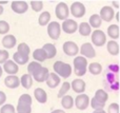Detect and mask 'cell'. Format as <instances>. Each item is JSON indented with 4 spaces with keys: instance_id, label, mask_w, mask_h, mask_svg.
<instances>
[{
    "instance_id": "obj_8",
    "label": "cell",
    "mask_w": 120,
    "mask_h": 113,
    "mask_svg": "<svg viewBox=\"0 0 120 113\" xmlns=\"http://www.w3.org/2000/svg\"><path fill=\"white\" fill-rule=\"evenodd\" d=\"M61 30L66 34H73L78 30V23L73 19H66L62 22Z\"/></svg>"
},
{
    "instance_id": "obj_42",
    "label": "cell",
    "mask_w": 120,
    "mask_h": 113,
    "mask_svg": "<svg viewBox=\"0 0 120 113\" xmlns=\"http://www.w3.org/2000/svg\"><path fill=\"white\" fill-rule=\"evenodd\" d=\"M108 113H119V105L116 103L111 104L108 108Z\"/></svg>"
},
{
    "instance_id": "obj_34",
    "label": "cell",
    "mask_w": 120,
    "mask_h": 113,
    "mask_svg": "<svg viewBox=\"0 0 120 113\" xmlns=\"http://www.w3.org/2000/svg\"><path fill=\"white\" fill-rule=\"evenodd\" d=\"M18 104L20 105H25V106H31L32 105V97L29 94H22L19 97Z\"/></svg>"
},
{
    "instance_id": "obj_16",
    "label": "cell",
    "mask_w": 120,
    "mask_h": 113,
    "mask_svg": "<svg viewBox=\"0 0 120 113\" xmlns=\"http://www.w3.org/2000/svg\"><path fill=\"white\" fill-rule=\"evenodd\" d=\"M3 70L8 75H15V74L18 73L19 67L13 60H8L3 63Z\"/></svg>"
},
{
    "instance_id": "obj_43",
    "label": "cell",
    "mask_w": 120,
    "mask_h": 113,
    "mask_svg": "<svg viewBox=\"0 0 120 113\" xmlns=\"http://www.w3.org/2000/svg\"><path fill=\"white\" fill-rule=\"evenodd\" d=\"M6 101V95L3 91H0V106H2Z\"/></svg>"
},
{
    "instance_id": "obj_25",
    "label": "cell",
    "mask_w": 120,
    "mask_h": 113,
    "mask_svg": "<svg viewBox=\"0 0 120 113\" xmlns=\"http://www.w3.org/2000/svg\"><path fill=\"white\" fill-rule=\"evenodd\" d=\"M94 98H95L96 101H98L99 103L104 104V105H105L106 101L109 99V95H108V93H106L104 90H102V89H99V90L96 91Z\"/></svg>"
},
{
    "instance_id": "obj_5",
    "label": "cell",
    "mask_w": 120,
    "mask_h": 113,
    "mask_svg": "<svg viewBox=\"0 0 120 113\" xmlns=\"http://www.w3.org/2000/svg\"><path fill=\"white\" fill-rule=\"evenodd\" d=\"M91 39L93 44H95L96 47H102L106 42V35L104 34L103 31L98 29V30H95L92 33Z\"/></svg>"
},
{
    "instance_id": "obj_26",
    "label": "cell",
    "mask_w": 120,
    "mask_h": 113,
    "mask_svg": "<svg viewBox=\"0 0 120 113\" xmlns=\"http://www.w3.org/2000/svg\"><path fill=\"white\" fill-rule=\"evenodd\" d=\"M87 23L90 24L91 27H95L96 30H98V27H100V25H101L102 20L98 14H94L90 17V21Z\"/></svg>"
},
{
    "instance_id": "obj_30",
    "label": "cell",
    "mask_w": 120,
    "mask_h": 113,
    "mask_svg": "<svg viewBox=\"0 0 120 113\" xmlns=\"http://www.w3.org/2000/svg\"><path fill=\"white\" fill-rule=\"evenodd\" d=\"M61 105L64 109H72V107L74 106V98L71 95H64L62 97Z\"/></svg>"
},
{
    "instance_id": "obj_9",
    "label": "cell",
    "mask_w": 120,
    "mask_h": 113,
    "mask_svg": "<svg viewBox=\"0 0 120 113\" xmlns=\"http://www.w3.org/2000/svg\"><path fill=\"white\" fill-rule=\"evenodd\" d=\"M75 106L77 107V109L79 110H85L90 105V97L86 94H80L77 95V97L74 101Z\"/></svg>"
},
{
    "instance_id": "obj_24",
    "label": "cell",
    "mask_w": 120,
    "mask_h": 113,
    "mask_svg": "<svg viewBox=\"0 0 120 113\" xmlns=\"http://www.w3.org/2000/svg\"><path fill=\"white\" fill-rule=\"evenodd\" d=\"M78 31L81 36H89L92 34V27L87 22H81L78 25Z\"/></svg>"
},
{
    "instance_id": "obj_20",
    "label": "cell",
    "mask_w": 120,
    "mask_h": 113,
    "mask_svg": "<svg viewBox=\"0 0 120 113\" xmlns=\"http://www.w3.org/2000/svg\"><path fill=\"white\" fill-rule=\"evenodd\" d=\"M45 82H46V85H48L49 88L54 89L60 84V77L57 75V74H55L54 72H53V73L49 74V77Z\"/></svg>"
},
{
    "instance_id": "obj_11",
    "label": "cell",
    "mask_w": 120,
    "mask_h": 113,
    "mask_svg": "<svg viewBox=\"0 0 120 113\" xmlns=\"http://www.w3.org/2000/svg\"><path fill=\"white\" fill-rule=\"evenodd\" d=\"M63 52L68 56H76L79 53V48L74 41H65L63 43Z\"/></svg>"
},
{
    "instance_id": "obj_21",
    "label": "cell",
    "mask_w": 120,
    "mask_h": 113,
    "mask_svg": "<svg viewBox=\"0 0 120 113\" xmlns=\"http://www.w3.org/2000/svg\"><path fill=\"white\" fill-rule=\"evenodd\" d=\"M13 59H14V62L16 63L17 66H23L25 65V63H27V61H29V56H26V55H23L21 54V53L19 52H16L14 54V56H13Z\"/></svg>"
},
{
    "instance_id": "obj_22",
    "label": "cell",
    "mask_w": 120,
    "mask_h": 113,
    "mask_svg": "<svg viewBox=\"0 0 120 113\" xmlns=\"http://www.w3.org/2000/svg\"><path fill=\"white\" fill-rule=\"evenodd\" d=\"M106 49H108V52L110 53L111 55H118L119 53V44L116 40H111V41L108 42L106 44Z\"/></svg>"
},
{
    "instance_id": "obj_35",
    "label": "cell",
    "mask_w": 120,
    "mask_h": 113,
    "mask_svg": "<svg viewBox=\"0 0 120 113\" xmlns=\"http://www.w3.org/2000/svg\"><path fill=\"white\" fill-rule=\"evenodd\" d=\"M17 52L21 53V54H23V55H26V56H29L30 53H31V49H30V47L27 46L26 43L22 42V43H19L18 51H17Z\"/></svg>"
},
{
    "instance_id": "obj_44",
    "label": "cell",
    "mask_w": 120,
    "mask_h": 113,
    "mask_svg": "<svg viewBox=\"0 0 120 113\" xmlns=\"http://www.w3.org/2000/svg\"><path fill=\"white\" fill-rule=\"evenodd\" d=\"M51 113H65L63 111V110H61V109H57V110H54V111H52Z\"/></svg>"
},
{
    "instance_id": "obj_31",
    "label": "cell",
    "mask_w": 120,
    "mask_h": 113,
    "mask_svg": "<svg viewBox=\"0 0 120 113\" xmlns=\"http://www.w3.org/2000/svg\"><path fill=\"white\" fill-rule=\"evenodd\" d=\"M89 71L93 75H99L102 72V66L99 62H92L89 65Z\"/></svg>"
},
{
    "instance_id": "obj_13",
    "label": "cell",
    "mask_w": 120,
    "mask_h": 113,
    "mask_svg": "<svg viewBox=\"0 0 120 113\" xmlns=\"http://www.w3.org/2000/svg\"><path fill=\"white\" fill-rule=\"evenodd\" d=\"M49 74H50V72H49L48 68L42 67L41 69H39L37 72H35V73L32 75V77H33L34 79H35L36 82H45V80L48 79Z\"/></svg>"
},
{
    "instance_id": "obj_32",
    "label": "cell",
    "mask_w": 120,
    "mask_h": 113,
    "mask_svg": "<svg viewBox=\"0 0 120 113\" xmlns=\"http://www.w3.org/2000/svg\"><path fill=\"white\" fill-rule=\"evenodd\" d=\"M41 68H42L41 63L37 62V61H32V62H30L29 66H27V72H29L27 74H30V75L32 76L35 72H37L38 70L41 69Z\"/></svg>"
},
{
    "instance_id": "obj_14",
    "label": "cell",
    "mask_w": 120,
    "mask_h": 113,
    "mask_svg": "<svg viewBox=\"0 0 120 113\" xmlns=\"http://www.w3.org/2000/svg\"><path fill=\"white\" fill-rule=\"evenodd\" d=\"M85 85L84 80L80 79V78H77V79H74L71 84V88L73 89V91L76 93H79V94H83V92L85 91Z\"/></svg>"
},
{
    "instance_id": "obj_38",
    "label": "cell",
    "mask_w": 120,
    "mask_h": 113,
    "mask_svg": "<svg viewBox=\"0 0 120 113\" xmlns=\"http://www.w3.org/2000/svg\"><path fill=\"white\" fill-rule=\"evenodd\" d=\"M90 104H91V107L93 108L94 110H101V109H104V104H101V103H99L98 101H96L95 98H92L91 101H90Z\"/></svg>"
},
{
    "instance_id": "obj_39",
    "label": "cell",
    "mask_w": 120,
    "mask_h": 113,
    "mask_svg": "<svg viewBox=\"0 0 120 113\" xmlns=\"http://www.w3.org/2000/svg\"><path fill=\"white\" fill-rule=\"evenodd\" d=\"M0 113H16V110H15V107L13 105L6 104V105H3L1 107Z\"/></svg>"
},
{
    "instance_id": "obj_27",
    "label": "cell",
    "mask_w": 120,
    "mask_h": 113,
    "mask_svg": "<svg viewBox=\"0 0 120 113\" xmlns=\"http://www.w3.org/2000/svg\"><path fill=\"white\" fill-rule=\"evenodd\" d=\"M33 58L35 59L37 62H42V61H44L46 58V54L45 52H44L42 49H36L35 51L33 52Z\"/></svg>"
},
{
    "instance_id": "obj_23",
    "label": "cell",
    "mask_w": 120,
    "mask_h": 113,
    "mask_svg": "<svg viewBox=\"0 0 120 113\" xmlns=\"http://www.w3.org/2000/svg\"><path fill=\"white\" fill-rule=\"evenodd\" d=\"M19 80H20V85L24 89H30L33 85V77L30 74H23Z\"/></svg>"
},
{
    "instance_id": "obj_12",
    "label": "cell",
    "mask_w": 120,
    "mask_h": 113,
    "mask_svg": "<svg viewBox=\"0 0 120 113\" xmlns=\"http://www.w3.org/2000/svg\"><path fill=\"white\" fill-rule=\"evenodd\" d=\"M11 8L16 14H24L29 10V4L25 1H13Z\"/></svg>"
},
{
    "instance_id": "obj_3",
    "label": "cell",
    "mask_w": 120,
    "mask_h": 113,
    "mask_svg": "<svg viewBox=\"0 0 120 113\" xmlns=\"http://www.w3.org/2000/svg\"><path fill=\"white\" fill-rule=\"evenodd\" d=\"M55 15L60 20H66L68 15H70V10H68V4L65 2H59L55 8Z\"/></svg>"
},
{
    "instance_id": "obj_46",
    "label": "cell",
    "mask_w": 120,
    "mask_h": 113,
    "mask_svg": "<svg viewBox=\"0 0 120 113\" xmlns=\"http://www.w3.org/2000/svg\"><path fill=\"white\" fill-rule=\"evenodd\" d=\"M113 5H114L115 8H119V4L117 3V1H113Z\"/></svg>"
},
{
    "instance_id": "obj_17",
    "label": "cell",
    "mask_w": 120,
    "mask_h": 113,
    "mask_svg": "<svg viewBox=\"0 0 120 113\" xmlns=\"http://www.w3.org/2000/svg\"><path fill=\"white\" fill-rule=\"evenodd\" d=\"M34 96H35L36 101L40 104H45L48 101V94L42 88H36L34 91Z\"/></svg>"
},
{
    "instance_id": "obj_18",
    "label": "cell",
    "mask_w": 120,
    "mask_h": 113,
    "mask_svg": "<svg viewBox=\"0 0 120 113\" xmlns=\"http://www.w3.org/2000/svg\"><path fill=\"white\" fill-rule=\"evenodd\" d=\"M17 43L16 37L14 35H5L2 38V46L5 49H13Z\"/></svg>"
},
{
    "instance_id": "obj_49",
    "label": "cell",
    "mask_w": 120,
    "mask_h": 113,
    "mask_svg": "<svg viewBox=\"0 0 120 113\" xmlns=\"http://www.w3.org/2000/svg\"><path fill=\"white\" fill-rule=\"evenodd\" d=\"M3 8H2V5H0V15H1L2 14V13H3Z\"/></svg>"
},
{
    "instance_id": "obj_41",
    "label": "cell",
    "mask_w": 120,
    "mask_h": 113,
    "mask_svg": "<svg viewBox=\"0 0 120 113\" xmlns=\"http://www.w3.org/2000/svg\"><path fill=\"white\" fill-rule=\"evenodd\" d=\"M8 57H10V54L6 50H0V65L1 63H4L5 61L8 60Z\"/></svg>"
},
{
    "instance_id": "obj_40",
    "label": "cell",
    "mask_w": 120,
    "mask_h": 113,
    "mask_svg": "<svg viewBox=\"0 0 120 113\" xmlns=\"http://www.w3.org/2000/svg\"><path fill=\"white\" fill-rule=\"evenodd\" d=\"M31 8H33V11L35 12H40L43 8V2L42 1H31Z\"/></svg>"
},
{
    "instance_id": "obj_50",
    "label": "cell",
    "mask_w": 120,
    "mask_h": 113,
    "mask_svg": "<svg viewBox=\"0 0 120 113\" xmlns=\"http://www.w3.org/2000/svg\"><path fill=\"white\" fill-rule=\"evenodd\" d=\"M116 20L119 21V13H116Z\"/></svg>"
},
{
    "instance_id": "obj_7",
    "label": "cell",
    "mask_w": 120,
    "mask_h": 113,
    "mask_svg": "<svg viewBox=\"0 0 120 113\" xmlns=\"http://www.w3.org/2000/svg\"><path fill=\"white\" fill-rule=\"evenodd\" d=\"M79 52L82 55V57L84 58H94L96 56V52L94 49L93 44H91L90 42H85L81 46V48L79 49Z\"/></svg>"
},
{
    "instance_id": "obj_2",
    "label": "cell",
    "mask_w": 120,
    "mask_h": 113,
    "mask_svg": "<svg viewBox=\"0 0 120 113\" xmlns=\"http://www.w3.org/2000/svg\"><path fill=\"white\" fill-rule=\"evenodd\" d=\"M74 72L77 76H83L86 73L87 60L82 56H77L74 59Z\"/></svg>"
},
{
    "instance_id": "obj_33",
    "label": "cell",
    "mask_w": 120,
    "mask_h": 113,
    "mask_svg": "<svg viewBox=\"0 0 120 113\" xmlns=\"http://www.w3.org/2000/svg\"><path fill=\"white\" fill-rule=\"evenodd\" d=\"M70 89H71V84H70V82H64L63 84H62L61 88H60L59 92H58V97H59V98L63 97L64 95L68 93V91L70 90Z\"/></svg>"
},
{
    "instance_id": "obj_10",
    "label": "cell",
    "mask_w": 120,
    "mask_h": 113,
    "mask_svg": "<svg viewBox=\"0 0 120 113\" xmlns=\"http://www.w3.org/2000/svg\"><path fill=\"white\" fill-rule=\"evenodd\" d=\"M100 18L101 20H104L106 22H110L112 19H114V16H115V11L112 6H109V5H105L100 10Z\"/></svg>"
},
{
    "instance_id": "obj_6",
    "label": "cell",
    "mask_w": 120,
    "mask_h": 113,
    "mask_svg": "<svg viewBox=\"0 0 120 113\" xmlns=\"http://www.w3.org/2000/svg\"><path fill=\"white\" fill-rule=\"evenodd\" d=\"M68 10L75 18H81L85 14V6L82 2H73Z\"/></svg>"
},
{
    "instance_id": "obj_45",
    "label": "cell",
    "mask_w": 120,
    "mask_h": 113,
    "mask_svg": "<svg viewBox=\"0 0 120 113\" xmlns=\"http://www.w3.org/2000/svg\"><path fill=\"white\" fill-rule=\"evenodd\" d=\"M94 113H106V112L104 111V109H101V110H95Z\"/></svg>"
},
{
    "instance_id": "obj_37",
    "label": "cell",
    "mask_w": 120,
    "mask_h": 113,
    "mask_svg": "<svg viewBox=\"0 0 120 113\" xmlns=\"http://www.w3.org/2000/svg\"><path fill=\"white\" fill-rule=\"evenodd\" d=\"M10 31V24L4 20H0V34L1 35H5Z\"/></svg>"
},
{
    "instance_id": "obj_4",
    "label": "cell",
    "mask_w": 120,
    "mask_h": 113,
    "mask_svg": "<svg viewBox=\"0 0 120 113\" xmlns=\"http://www.w3.org/2000/svg\"><path fill=\"white\" fill-rule=\"evenodd\" d=\"M48 34L53 40H57L61 34V25L57 21H52L48 24Z\"/></svg>"
},
{
    "instance_id": "obj_15",
    "label": "cell",
    "mask_w": 120,
    "mask_h": 113,
    "mask_svg": "<svg viewBox=\"0 0 120 113\" xmlns=\"http://www.w3.org/2000/svg\"><path fill=\"white\" fill-rule=\"evenodd\" d=\"M4 85L10 89H16L20 85V80L16 75H8L4 78Z\"/></svg>"
},
{
    "instance_id": "obj_29",
    "label": "cell",
    "mask_w": 120,
    "mask_h": 113,
    "mask_svg": "<svg viewBox=\"0 0 120 113\" xmlns=\"http://www.w3.org/2000/svg\"><path fill=\"white\" fill-rule=\"evenodd\" d=\"M50 20H51V14H50V12H48V11H44V12H42L41 14H40L39 19H38V22H39L40 25L44 27V25H48L49 23H50Z\"/></svg>"
},
{
    "instance_id": "obj_48",
    "label": "cell",
    "mask_w": 120,
    "mask_h": 113,
    "mask_svg": "<svg viewBox=\"0 0 120 113\" xmlns=\"http://www.w3.org/2000/svg\"><path fill=\"white\" fill-rule=\"evenodd\" d=\"M8 3V1H0V5H2V4H6Z\"/></svg>"
},
{
    "instance_id": "obj_28",
    "label": "cell",
    "mask_w": 120,
    "mask_h": 113,
    "mask_svg": "<svg viewBox=\"0 0 120 113\" xmlns=\"http://www.w3.org/2000/svg\"><path fill=\"white\" fill-rule=\"evenodd\" d=\"M108 35L112 39H118L119 38V27L117 24H111L108 27Z\"/></svg>"
},
{
    "instance_id": "obj_47",
    "label": "cell",
    "mask_w": 120,
    "mask_h": 113,
    "mask_svg": "<svg viewBox=\"0 0 120 113\" xmlns=\"http://www.w3.org/2000/svg\"><path fill=\"white\" fill-rule=\"evenodd\" d=\"M2 73H3V70H2V67L0 66V77L2 76Z\"/></svg>"
},
{
    "instance_id": "obj_1",
    "label": "cell",
    "mask_w": 120,
    "mask_h": 113,
    "mask_svg": "<svg viewBox=\"0 0 120 113\" xmlns=\"http://www.w3.org/2000/svg\"><path fill=\"white\" fill-rule=\"evenodd\" d=\"M53 69H54V73L57 74L59 77L62 78H68L72 74V67L70 63H65L63 61H55V63L53 65Z\"/></svg>"
},
{
    "instance_id": "obj_19",
    "label": "cell",
    "mask_w": 120,
    "mask_h": 113,
    "mask_svg": "<svg viewBox=\"0 0 120 113\" xmlns=\"http://www.w3.org/2000/svg\"><path fill=\"white\" fill-rule=\"evenodd\" d=\"M41 49L44 51V52H45L46 58H49V59L54 58V57L56 56V54H57L56 47H55L54 44H52V43H45Z\"/></svg>"
},
{
    "instance_id": "obj_36",
    "label": "cell",
    "mask_w": 120,
    "mask_h": 113,
    "mask_svg": "<svg viewBox=\"0 0 120 113\" xmlns=\"http://www.w3.org/2000/svg\"><path fill=\"white\" fill-rule=\"evenodd\" d=\"M15 110H16V113H32L31 106L20 105V104L17 105V108H15Z\"/></svg>"
}]
</instances>
